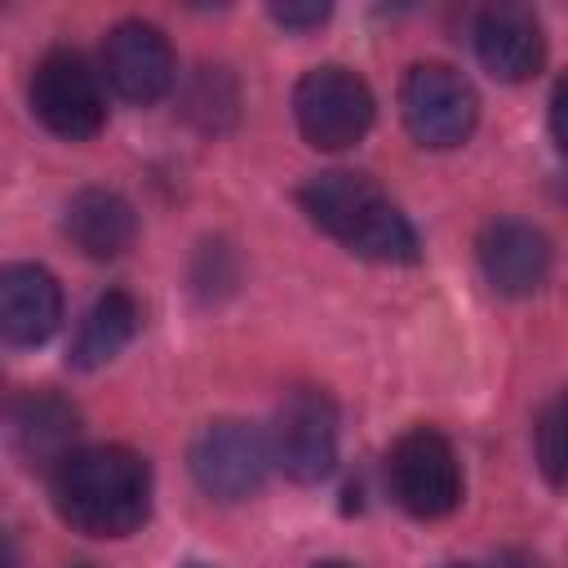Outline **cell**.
Returning <instances> with one entry per match:
<instances>
[{"mask_svg": "<svg viewBox=\"0 0 568 568\" xmlns=\"http://www.w3.org/2000/svg\"><path fill=\"white\" fill-rule=\"evenodd\" d=\"M49 501L71 532L84 537H129L151 515V466L124 444L75 448L49 475Z\"/></svg>", "mask_w": 568, "mask_h": 568, "instance_id": "1", "label": "cell"}, {"mask_svg": "<svg viewBox=\"0 0 568 568\" xmlns=\"http://www.w3.org/2000/svg\"><path fill=\"white\" fill-rule=\"evenodd\" d=\"M302 213L342 248L368 262L404 266L422 257V240L413 222L399 213V204L364 173L351 169H324L302 182L297 191Z\"/></svg>", "mask_w": 568, "mask_h": 568, "instance_id": "2", "label": "cell"}, {"mask_svg": "<svg viewBox=\"0 0 568 568\" xmlns=\"http://www.w3.org/2000/svg\"><path fill=\"white\" fill-rule=\"evenodd\" d=\"M293 120L315 151H346L373 129L377 98L364 75L342 62H324L302 71V80L293 84Z\"/></svg>", "mask_w": 568, "mask_h": 568, "instance_id": "3", "label": "cell"}, {"mask_svg": "<svg viewBox=\"0 0 568 568\" xmlns=\"http://www.w3.org/2000/svg\"><path fill=\"white\" fill-rule=\"evenodd\" d=\"M102 71L89 67V58L80 49H49L27 84V102L31 115L67 142H89L102 124H106V93H102Z\"/></svg>", "mask_w": 568, "mask_h": 568, "instance_id": "4", "label": "cell"}, {"mask_svg": "<svg viewBox=\"0 0 568 568\" xmlns=\"http://www.w3.org/2000/svg\"><path fill=\"white\" fill-rule=\"evenodd\" d=\"M399 115L417 146L453 151L475 133L479 93L448 62H413L399 80Z\"/></svg>", "mask_w": 568, "mask_h": 568, "instance_id": "5", "label": "cell"}, {"mask_svg": "<svg viewBox=\"0 0 568 568\" xmlns=\"http://www.w3.org/2000/svg\"><path fill=\"white\" fill-rule=\"evenodd\" d=\"M386 488L399 510L413 519H444L462 501V462L435 426H413L404 430L390 453H386Z\"/></svg>", "mask_w": 568, "mask_h": 568, "instance_id": "6", "label": "cell"}, {"mask_svg": "<svg viewBox=\"0 0 568 568\" xmlns=\"http://www.w3.org/2000/svg\"><path fill=\"white\" fill-rule=\"evenodd\" d=\"M271 462H275L271 439L240 417H217V422L200 426L186 448V470H191L195 488L226 506L253 497L262 488Z\"/></svg>", "mask_w": 568, "mask_h": 568, "instance_id": "7", "label": "cell"}, {"mask_svg": "<svg viewBox=\"0 0 568 568\" xmlns=\"http://www.w3.org/2000/svg\"><path fill=\"white\" fill-rule=\"evenodd\" d=\"M271 457L293 484H320L337 466V404L320 386H297L280 399Z\"/></svg>", "mask_w": 568, "mask_h": 568, "instance_id": "8", "label": "cell"}, {"mask_svg": "<svg viewBox=\"0 0 568 568\" xmlns=\"http://www.w3.org/2000/svg\"><path fill=\"white\" fill-rule=\"evenodd\" d=\"M102 80L115 98L133 102V106H151L160 102L173 80H178V58L169 36L155 22L142 18H124L106 31L102 40Z\"/></svg>", "mask_w": 568, "mask_h": 568, "instance_id": "9", "label": "cell"}, {"mask_svg": "<svg viewBox=\"0 0 568 568\" xmlns=\"http://www.w3.org/2000/svg\"><path fill=\"white\" fill-rule=\"evenodd\" d=\"M475 257H479L484 280L501 297L537 293L555 266V248H550L546 231L524 217H493L475 240Z\"/></svg>", "mask_w": 568, "mask_h": 568, "instance_id": "10", "label": "cell"}, {"mask_svg": "<svg viewBox=\"0 0 568 568\" xmlns=\"http://www.w3.org/2000/svg\"><path fill=\"white\" fill-rule=\"evenodd\" d=\"M80 439V413L58 390H22L9 404V448L27 470L53 475Z\"/></svg>", "mask_w": 568, "mask_h": 568, "instance_id": "11", "label": "cell"}, {"mask_svg": "<svg viewBox=\"0 0 568 568\" xmlns=\"http://www.w3.org/2000/svg\"><path fill=\"white\" fill-rule=\"evenodd\" d=\"M475 58L488 75L506 84H524L546 62L541 18L528 4H488L475 18Z\"/></svg>", "mask_w": 568, "mask_h": 568, "instance_id": "12", "label": "cell"}, {"mask_svg": "<svg viewBox=\"0 0 568 568\" xmlns=\"http://www.w3.org/2000/svg\"><path fill=\"white\" fill-rule=\"evenodd\" d=\"M62 328V288L36 262H9L0 275V333L9 346H44Z\"/></svg>", "mask_w": 568, "mask_h": 568, "instance_id": "13", "label": "cell"}, {"mask_svg": "<svg viewBox=\"0 0 568 568\" xmlns=\"http://www.w3.org/2000/svg\"><path fill=\"white\" fill-rule=\"evenodd\" d=\"M62 235L93 262H115L138 240V213L133 204L111 186H84L67 200Z\"/></svg>", "mask_w": 568, "mask_h": 568, "instance_id": "14", "label": "cell"}, {"mask_svg": "<svg viewBox=\"0 0 568 568\" xmlns=\"http://www.w3.org/2000/svg\"><path fill=\"white\" fill-rule=\"evenodd\" d=\"M138 320H142L138 302H133L124 288H106V293L84 311V320H80V328H75V342H71V351H67V364L80 368V373L102 368L106 359H115V355L133 342Z\"/></svg>", "mask_w": 568, "mask_h": 568, "instance_id": "15", "label": "cell"}, {"mask_svg": "<svg viewBox=\"0 0 568 568\" xmlns=\"http://www.w3.org/2000/svg\"><path fill=\"white\" fill-rule=\"evenodd\" d=\"M537 466L555 488H568V390L537 417Z\"/></svg>", "mask_w": 568, "mask_h": 568, "instance_id": "16", "label": "cell"}, {"mask_svg": "<svg viewBox=\"0 0 568 568\" xmlns=\"http://www.w3.org/2000/svg\"><path fill=\"white\" fill-rule=\"evenodd\" d=\"M271 18L288 31H311L328 18V4H320V0H311V4H271Z\"/></svg>", "mask_w": 568, "mask_h": 568, "instance_id": "17", "label": "cell"}, {"mask_svg": "<svg viewBox=\"0 0 568 568\" xmlns=\"http://www.w3.org/2000/svg\"><path fill=\"white\" fill-rule=\"evenodd\" d=\"M550 138H555V146H559V155L568 160V71L555 80V89H550Z\"/></svg>", "mask_w": 568, "mask_h": 568, "instance_id": "18", "label": "cell"}, {"mask_svg": "<svg viewBox=\"0 0 568 568\" xmlns=\"http://www.w3.org/2000/svg\"><path fill=\"white\" fill-rule=\"evenodd\" d=\"M311 568H355V564H346V559H320V564H311Z\"/></svg>", "mask_w": 568, "mask_h": 568, "instance_id": "19", "label": "cell"}, {"mask_svg": "<svg viewBox=\"0 0 568 568\" xmlns=\"http://www.w3.org/2000/svg\"><path fill=\"white\" fill-rule=\"evenodd\" d=\"M444 568H479V564H444Z\"/></svg>", "mask_w": 568, "mask_h": 568, "instance_id": "20", "label": "cell"}, {"mask_svg": "<svg viewBox=\"0 0 568 568\" xmlns=\"http://www.w3.org/2000/svg\"><path fill=\"white\" fill-rule=\"evenodd\" d=\"M182 568H209V564H182Z\"/></svg>", "mask_w": 568, "mask_h": 568, "instance_id": "21", "label": "cell"}, {"mask_svg": "<svg viewBox=\"0 0 568 568\" xmlns=\"http://www.w3.org/2000/svg\"><path fill=\"white\" fill-rule=\"evenodd\" d=\"M71 568H93V564H71Z\"/></svg>", "mask_w": 568, "mask_h": 568, "instance_id": "22", "label": "cell"}]
</instances>
